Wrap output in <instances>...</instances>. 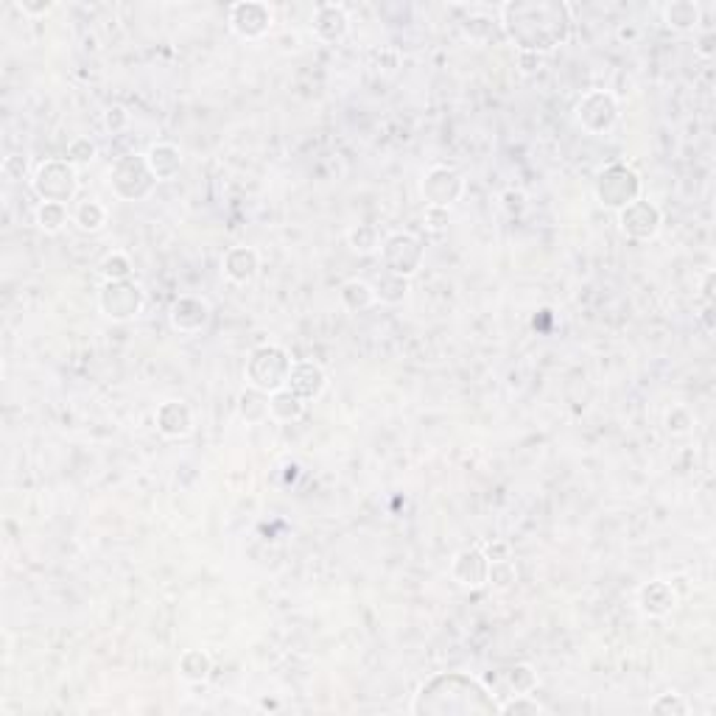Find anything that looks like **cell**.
Instances as JSON below:
<instances>
[{
	"label": "cell",
	"mask_w": 716,
	"mask_h": 716,
	"mask_svg": "<svg viewBox=\"0 0 716 716\" xmlns=\"http://www.w3.org/2000/svg\"><path fill=\"white\" fill-rule=\"evenodd\" d=\"M143 305H146V294L132 280H104L98 289V308L112 322H132L140 317Z\"/></svg>",
	"instance_id": "cell-7"
},
{
	"label": "cell",
	"mask_w": 716,
	"mask_h": 716,
	"mask_svg": "<svg viewBox=\"0 0 716 716\" xmlns=\"http://www.w3.org/2000/svg\"><path fill=\"white\" fill-rule=\"evenodd\" d=\"M285 386L308 404V400L322 397V392L328 389V376L317 361H294L289 372V384Z\"/></svg>",
	"instance_id": "cell-16"
},
{
	"label": "cell",
	"mask_w": 716,
	"mask_h": 716,
	"mask_svg": "<svg viewBox=\"0 0 716 716\" xmlns=\"http://www.w3.org/2000/svg\"><path fill=\"white\" fill-rule=\"evenodd\" d=\"M664 23L672 32H694L700 25V6L694 0H672L664 6Z\"/></svg>",
	"instance_id": "cell-23"
},
{
	"label": "cell",
	"mask_w": 716,
	"mask_h": 716,
	"mask_svg": "<svg viewBox=\"0 0 716 716\" xmlns=\"http://www.w3.org/2000/svg\"><path fill=\"white\" fill-rule=\"evenodd\" d=\"M227 23L241 40H261L272 28V9L266 4H257V0H238L230 6Z\"/></svg>",
	"instance_id": "cell-12"
},
{
	"label": "cell",
	"mask_w": 716,
	"mask_h": 716,
	"mask_svg": "<svg viewBox=\"0 0 716 716\" xmlns=\"http://www.w3.org/2000/svg\"><path fill=\"white\" fill-rule=\"evenodd\" d=\"M638 608L649 618H664L677 608V590L672 588V582L652 580L638 588Z\"/></svg>",
	"instance_id": "cell-19"
},
{
	"label": "cell",
	"mask_w": 716,
	"mask_h": 716,
	"mask_svg": "<svg viewBox=\"0 0 716 716\" xmlns=\"http://www.w3.org/2000/svg\"><path fill=\"white\" fill-rule=\"evenodd\" d=\"M177 672L185 683H205L213 672V661L205 649H185L180 655V664H177Z\"/></svg>",
	"instance_id": "cell-24"
},
{
	"label": "cell",
	"mask_w": 716,
	"mask_h": 716,
	"mask_svg": "<svg viewBox=\"0 0 716 716\" xmlns=\"http://www.w3.org/2000/svg\"><path fill=\"white\" fill-rule=\"evenodd\" d=\"M101 274H104V280H129L132 261L124 252H112L101 261Z\"/></svg>",
	"instance_id": "cell-32"
},
{
	"label": "cell",
	"mask_w": 716,
	"mask_h": 716,
	"mask_svg": "<svg viewBox=\"0 0 716 716\" xmlns=\"http://www.w3.org/2000/svg\"><path fill=\"white\" fill-rule=\"evenodd\" d=\"M501 202H504L507 213H524L526 210V196L521 191H504Z\"/></svg>",
	"instance_id": "cell-38"
},
{
	"label": "cell",
	"mask_w": 716,
	"mask_h": 716,
	"mask_svg": "<svg viewBox=\"0 0 716 716\" xmlns=\"http://www.w3.org/2000/svg\"><path fill=\"white\" fill-rule=\"evenodd\" d=\"M518 580V571H515L512 560H496L490 563V571H487V585H496L498 590H507Z\"/></svg>",
	"instance_id": "cell-31"
},
{
	"label": "cell",
	"mask_w": 716,
	"mask_h": 716,
	"mask_svg": "<svg viewBox=\"0 0 716 716\" xmlns=\"http://www.w3.org/2000/svg\"><path fill=\"white\" fill-rule=\"evenodd\" d=\"M692 425H694L692 414L685 412V409H680V406H674V409L666 414V432H669L672 437H685V434L692 432Z\"/></svg>",
	"instance_id": "cell-36"
},
{
	"label": "cell",
	"mask_w": 716,
	"mask_h": 716,
	"mask_svg": "<svg viewBox=\"0 0 716 716\" xmlns=\"http://www.w3.org/2000/svg\"><path fill=\"white\" fill-rule=\"evenodd\" d=\"M126 121H129V116H126V109H124V107H112V109H107V116H104V124H107V129H112V132L124 129Z\"/></svg>",
	"instance_id": "cell-40"
},
{
	"label": "cell",
	"mask_w": 716,
	"mask_h": 716,
	"mask_svg": "<svg viewBox=\"0 0 716 716\" xmlns=\"http://www.w3.org/2000/svg\"><path fill=\"white\" fill-rule=\"evenodd\" d=\"M348 241H350V246H353L356 252H361V255H369V252H376V249L381 246L378 230H376V227H372V224H358V227H353L350 236H348Z\"/></svg>",
	"instance_id": "cell-30"
},
{
	"label": "cell",
	"mask_w": 716,
	"mask_h": 716,
	"mask_svg": "<svg viewBox=\"0 0 716 716\" xmlns=\"http://www.w3.org/2000/svg\"><path fill=\"white\" fill-rule=\"evenodd\" d=\"M73 224L79 227L81 233H98L101 227L107 224V208L96 199H88V202H79L73 208Z\"/></svg>",
	"instance_id": "cell-28"
},
{
	"label": "cell",
	"mask_w": 716,
	"mask_h": 716,
	"mask_svg": "<svg viewBox=\"0 0 716 716\" xmlns=\"http://www.w3.org/2000/svg\"><path fill=\"white\" fill-rule=\"evenodd\" d=\"M210 302L202 297H177L168 308V322L180 336H199L210 325Z\"/></svg>",
	"instance_id": "cell-13"
},
{
	"label": "cell",
	"mask_w": 716,
	"mask_h": 716,
	"mask_svg": "<svg viewBox=\"0 0 716 716\" xmlns=\"http://www.w3.org/2000/svg\"><path fill=\"white\" fill-rule=\"evenodd\" d=\"M17 9H20L23 14H32V17H42V14H48V12L53 9V4H51V0H40V4H37V0H20V4H17Z\"/></svg>",
	"instance_id": "cell-39"
},
{
	"label": "cell",
	"mask_w": 716,
	"mask_h": 716,
	"mask_svg": "<svg viewBox=\"0 0 716 716\" xmlns=\"http://www.w3.org/2000/svg\"><path fill=\"white\" fill-rule=\"evenodd\" d=\"M25 171H28V165H25V160L20 154H12V157L4 160V177L9 182H20L25 177Z\"/></svg>",
	"instance_id": "cell-37"
},
{
	"label": "cell",
	"mask_w": 716,
	"mask_h": 716,
	"mask_svg": "<svg viewBox=\"0 0 716 716\" xmlns=\"http://www.w3.org/2000/svg\"><path fill=\"white\" fill-rule=\"evenodd\" d=\"M34 221L42 233L48 236H56L62 233L68 221H73V213H68V205H56V202H42L34 213Z\"/></svg>",
	"instance_id": "cell-25"
},
{
	"label": "cell",
	"mask_w": 716,
	"mask_h": 716,
	"mask_svg": "<svg viewBox=\"0 0 716 716\" xmlns=\"http://www.w3.org/2000/svg\"><path fill=\"white\" fill-rule=\"evenodd\" d=\"M504 683L512 694H532L537 689V672L532 664H515L504 672Z\"/></svg>",
	"instance_id": "cell-29"
},
{
	"label": "cell",
	"mask_w": 716,
	"mask_h": 716,
	"mask_svg": "<svg viewBox=\"0 0 716 716\" xmlns=\"http://www.w3.org/2000/svg\"><path fill=\"white\" fill-rule=\"evenodd\" d=\"M618 121V101L605 90H590L577 104V124L588 135H605Z\"/></svg>",
	"instance_id": "cell-10"
},
{
	"label": "cell",
	"mask_w": 716,
	"mask_h": 716,
	"mask_svg": "<svg viewBox=\"0 0 716 716\" xmlns=\"http://www.w3.org/2000/svg\"><path fill=\"white\" fill-rule=\"evenodd\" d=\"M618 227L627 238L633 241H652L664 227V216L646 199H636L624 210H618Z\"/></svg>",
	"instance_id": "cell-11"
},
{
	"label": "cell",
	"mask_w": 716,
	"mask_h": 716,
	"mask_svg": "<svg viewBox=\"0 0 716 716\" xmlns=\"http://www.w3.org/2000/svg\"><path fill=\"white\" fill-rule=\"evenodd\" d=\"M381 257L386 272L397 274V277H414L423 269L425 261V246L417 236L412 233H392L384 244H381Z\"/></svg>",
	"instance_id": "cell-8"
},
{
	"label": "cell",
	"mask_w": 716,
	"mask_h": 716,
	"mask_svg": "<svg viewBox=\"0 0 716 716\" xmlns=\"http://www.w3.org/2000/svg\"><path fill=\"white\" fill-rule=\"evenodd\" d=\"M32 191L42 199V202L68 205L79 193V171L73 163H68V157L45 160L34 171Z\"/></svg>",
	"instance_id": "cell-4"
},
{
	"label": "cell",
	"mask_w": 716,
	"mask_h": 716,
	"mask_svg": "<svg viewBox=\"0 0 716 716\" xmlns=\"http://www.w3.org/2000/svg\"><path fill=\"white\" fill-rule=\"evenodd\" d=\"M372 289H376V300H381L386 305H397V302H404L406 294H409V280L406 277H397L392 272H384V274L376 277Z\"/></svg>",
	"instance_id": "cell-27"
},
{
	"label": "cell",
	"mask_w": 716,
	"mask_h": 716,
	"mask_svg": "<svg viewBox=\"0 0 716 716\" xmlns=\"http://www.w3.org/2000/svg\"><path fill=\"white\" fill-rule=\"evenodd\" d=\"M221 272L230 283L246 285L257 277V272H261V255H257V249H252V246L227 249L221 257Z\"/></svg>",
	"instance_id": "cell-18"
},
{
	"label": "cell",
	"mask_w": 716,
	"mask_h": 716,
	"mask_svg": "<svg viewBox=\"0 0 716 716\" xmlns=\"http://www.w3.org/2000/svg\"><path fill=\"white\" fill-rule=\"evenodd\" d=\"M484 554H487V560H490V563L509 560V546H507V543H501V540H496V543H490V546L484 549Z\"/></svg>",
	"instance_id": "cell-41"
},
{
	"label": "cell",
	"mask_w": 716,
	"mask_h": 716,
	"mask_svg": "<svg viewBox=\"0 0 716 716\" xmlns=\"http://www.w3.org/2000/svg\"><path fill=\"white\" fill-rule=\"evenodd\" d=\"M713 280H716V274L708 272V274H705V285H702V300H705V305L713 302Z\"/></svg>",
	"instance_id": "cell-42"
},
{
	"label": "cell",
	"mask_w": 716,
	"mask_h": 716,
	"mask_svg": "<svg viewBox=\"0 0 716 716\" xmlns=\"http://www.w3.org/2000/svg\"><path fill=\"white\" fill-rule=\"evenodd\" d=\"M487 571H490V560H487L484 549H462L451 563L453 582L468 590H479L487 585Z\"/></svg>",
	"instance_id": "cell-14"
},
{
	"label": "cell",
	"mask_w": 716,
	"mask_h": 716,
	"mask_svg": "<svg viewBox=\"0 0 716 716\" xmlns=\"http://www.w3.org/2000/svg\"><path fill=\"white\" fill-rule=\"evenodd\" d=\"M146 163L152 168V174L157 177V182H168L180 174L182 168V152L174 143H154L146 152Z\"/></svg>",
	"instance_id": "cell-20"
},
{
	"label": "cell",
	"mask_w": 716,
	"mask_h": 716,
	"mask_svg": "<svg viewBox=\"0 0 716 716\" xmlns=\"http://www.w3.org/2000/svg\"><path fill=\"white\" fill-rule=\"evenodd\" d=\"M154 423L165 440H185L193 432V412L182 400H165L154 412Z\"/></svg>",
	"instance_id": "cell-15"
},
{
	"label": "cell",
	"mask_w": 716,
	"mask_h": 716,
	"mask_svg": "<svg viewBox=\"0 0 716 716\" xmlns=\"http://www.w3.org/2000/svg\"><path fill=\"white\" fill-rule=\"evenodd\" d=\"M305 414V400L300 395H294L289 386L277 389L269 395V417L277 423H297Z\"/></svg>",
	"instance_id": "cell-21"
},
{
	"label": "cell",
	"mask_w": 716,
	"mask_h": 716,
	"mask_svg": "<svg viewBox=\"0 0 716 716\" xmlns=\"http://www.w3.org/2000/svg\"><path fill=\"white\" fill-rule=\"evenodd\" d=\"M420 193H423L428 208L448 210L451 205H456L462 199V193H465V177L456 168L434 165V168H428L425 174H423Z\"/></svg>",
	"instance_id": "cell-9"
},
{
	"label": "cell",
	"mask_w": 716,
	"mask_h": 716,
	"mask_svg": "<svg viewBox=\"0 0 716 716\" xmlns=\"http://www.w3.org/2000/svg\"><path fill=\"white\" fill-rule=\"evenodd\" d=\"M98 149H96V143L90 137H76L70 140V146H68V163H73L76 168L79 165H90L96 160Z\"/></svg>",
	"instance_id": "cell-34"
},
{
	"label": "cell",
	"mask_w": 716,
	"mask_h": 716,
	"mask_svg": "<svg viewBox=\"0 0 716 716\" xmlns=\"http://www.w3.org/2000/svg\"><path fill=\"white\" fill-rule=\"evenodd\" d=\"M350 32V17L348 9L339 4H320L317 12H313V34L322 42H341Z\"/></svg>",
	"instance_id": "cell-17"
},
{
	"label": "cell",
	"mask_w": 716,
	"mask_h": 716,
	"mask_svg": "<svg viewBox=\"0 0 716 716\" xmlns=\"http://www.w3.org/2000/svg\"><path fill=\"white\" fill-rule=\"evenodd\" d=\"M571 6L563 0H509L501 6V28L521 53H552L571 37Z\"/></svg>",
	"instance_id": "cell-1"
},
{
	"label": "cell",
	"mask_w": 716,
	"mask_h": 716,
	"mask_svg": "<svg viewBox=\"0 0 716 716\" xmlns=\"http://www.w3.org/2000/svg\"><path fill=\"white\" fill-rule=\"evenodd\" d=\"M649 711L657 713V716H664V713H672V716H689V713H692L689 702H685L680 694H661V697H657V700L649 705Z\"/></svg>",
	"instance_id": "cell-35"
},
{
	"label": "cell",
	"mask_w": 716,
	"mask_h": 716,
	"mask_svg": "<svg viewBox=\"0 0 716 716\" xmlns=\"http://www.w3.org/2000/svg\"><path fill=\"white\" fill-rule=\"evenodd\" d=\"M157 185V177L146 163V154H126L112 163L109 168V188L121 202H140Z\"/></svg>",
	"instance_id": "cell-5"
},
{
	"label": "cell",
	"mask_w": 716,
	"mask_h": 716,
	"mask_svg": "<svg viewBox=\"0 0 716 716\" xmlns=\"http://www.w3.org/2000/svg\"><path fill=\"white\" fill-rule=\"evenodd\" d=\"M702 322H705V330L713 333V302L705 305V311H702Z\"/></svg>",
	"instance_id": "cell-43"
},
{
	"label": "cell",
	"mask_w": 716,
	"mask_h": 716,
	"mask_svg": "<svg viewBox=\"0 0 716 716\" xmlns=\"http://www.w3.org/2000/svg\"><path fill=\"white\" fill-rule=\"evenodd\" d=\"M339 302L350 313H364L367 308L376 305V289H372V283L353 277L339 289Z\"/></svg>",
	"instance_id": "cell-22"
},
{
	"label": "cell",
	"mask_w": 716,
	"mask_h": 716,
	"mask_svg": "<svg viewBox=\"0 0 716 716\" xmlns=\"http://www.w3.org/2000/svg\"><path fill=\"white\" fill-rule=\"evenodd\" d=\"M412 713L417 716H490L498 713L496 697L462 672H442L428 677L414 694Z\"/></svg>",
	"instance_id": "cell-2"
},
{
	"label": "cell",
	"mask_w": 716,
	"mask_h": 716,
	"mask_svg": "<svg viewBox=\"0 0 716 716\" xmlns=\"http://www.w3.org/2000/svg\"><path fill=\"white\" fill-rule=\"evenodd\" d=\"M292 358L289 353H285L283 348L277 345H261V348H255L246 358V369H244V376H246V384L252 389H261L266 395L277 392V389H285V384H289V372H292Z\"/></svg>",
	"instance_id": "cell-3"
},
{
	"label": "cell",
	"mask_w": 716,
	"mask_h": 716,
	"mask_svg": "<svg viewBox=\"0 0 716 716\" xmlns=\"http://www.w3.org/2000/svg\"><path fill=\"white\" fill-rule=\"evenodd\" d=\"M238 414L249 423V425H257L269 417V395L261 392V389H246L241 392L238 397Z\"/></svg>",
	"instance_id": "cell-26"
},
{
	"label": "cell",
	"mask_w": 716,
	"mask_h": 716,
	"mask_svg": "<svg viewBox=\"0 0 716 716\" xmlns=\"http://www.w3.org/2000/svg\"><path fill=\"white\" fill-rule=\"evenodd\" d=\"M498 713H507V716H521V713H526V716H537V713H546V708H543L537 700H532V694H515L509 702H504V705H498Z\"/></svg>",
	"instance_id": "cell-33"
},
{
	"label": "cell",
	"mask_w": 716,
	"mask_h": 716,
	"mask_svg": "<svg viewBox=\"0 0 716 716\" xmlns=\"http://www.w3.org/2000/svg\"><path fill=\"white\" fill-rule=\"evenodd\" d=\"M593 191H596V199H599L601 208L624 210L629 202L641 199V177L629 165L613 163V165L599 171V177L593 182Z\"/></svg>",
	"instance_id": "cell-6"
}]
</instances>
